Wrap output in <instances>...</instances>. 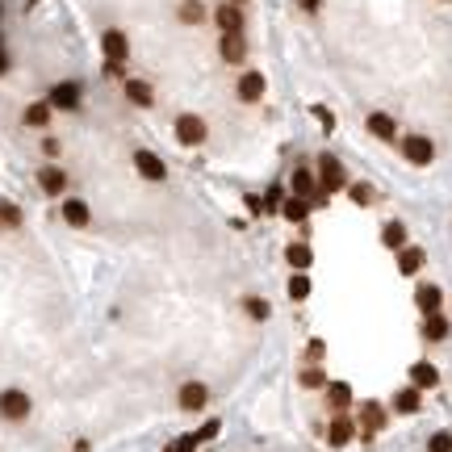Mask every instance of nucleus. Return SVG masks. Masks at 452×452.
<instances>
[{"mask_svg": "<svg viewBox=\"0 0 452 452\" xmlns=\"http://www.w3.org/2000/svg\"><path fill=\"white\" fill-rule=\"evenodd\" d=\"M38 184H42L46 197H63L67 193V168H54V163L38 168Z\"/></svg>", "mask_w": 452, "mask_h": 452, "instance_id": "obj_10", "label": "nucleus"}, {"mask_svg": "<svg viewBox=\"0 0 452 452\" xmlns=\"http://www.w3.org/2000/svg\"><path fill=\"white\" fill-rule=\"evenodd\" d=\"M21 122H25L29 130H34V126L42 130V126L50 122V105H46V101H38V105H25V113H21Z\"/></svg>", "mask_w": 452, "mask_h": 452, "instance_id": "obj_26", "label": "nucleus"}, {"mask_svg": "<svg viewBox=\"0 0 452 452\" xmlns=\"http://www.w3.org/2000/svg\"><path fill=\"white\" fill-rule=\"evenodd\" d=\"M126 101H134L138 109H151V105H155V88H151L147 80H134V75H130V80H126Z\"/></svg>", "mask_w": 452, "mask_h": 452, "instance_id": "obj_17", "label": "nucleus"}, {"mask_svg": "<svg viewBox=\"0 0 452 452\" xmlns=\"http://www.w3.org/2000/svg\"><path fill=\"white\" fill-rule=\"evenodd\" d=\"M25 4H29V8H34V4H38V0H25Z\"/></svg>", "mask_w": 452, "mask_h": 452, "instance_id": "obj_44", "label": "nucleus"}, {"mask_svg": "<svg viewBox=\"0 0 452 452\" xmlns=\"http://www.w3.org/2000/svg\"><path fill=\"white\" fill-rule=\"evenodd\" d=\"M289 298H293V302H306V298H310V277H306V272H293V277H289Z\"/></svg>", "mask_w": 452, "mask_h": 452, "instance_id": "obj_34", "label": "nucleus"}, {"mask_svg": "<svg viewBox=\"0 0 452 452\" xmlns=\"http://www.w3.org/2000/svg\"><path fill=\"white\" fill-rule=\"evenodd\" d=\"M415 306H419L423 314H440V306H444V289H440V285H432V281H428V285H419V289H415Z\"/></svg>", "mask_w": 452, "mask_h": 452, "instance_id": "obj_13", "label": "nucleus"}, {"mask_svg": "<svg viewBox=\"0 0 452 452\" xmlns=\"http://www.w3.org/2000/svg\"><path fill=\"white\" fill-rule=\"evenodd\" d=\"M285 260H289V268H298V272H306V268L314 264V251H310L306 243H289V247H285Z\"/></svg>", "mask_w": 452, "mask_h": 452, "instance_id": "obj_23", "label": "nucleus"}, {"mask_svg": "<svg viewBox=\"0 0 452 452\" xmlns=\"http://www.w3.org/2000/svg\"><path fill=\"white\" fill-rule=\"evenodd\" d=\"M17 226H21V210L0 197V231H17Z\"/></svg>", "mask_w": 452, "mask_h": 452, "instance_id": "obj_33", "label": "nucleus"}, {"mask_svg": "<svg viewBox=\"0 0 452 452\" xmlns=\"http://www.w3.org/2000/svg\"><path fill=\"white\" fill-rule=\"evenodd\" d=\"M352 436H356V423H352V419H344V415H335V419H331V428H327V444H331V449H344Z\"/></svg>", "mask_w": 452, "mask_h": 452, "instance_id": "obj_21", "label": "nucleus"}, {"mask_svg": "<svg viewBox=\"0 0 452 452\" xmlns=\"http://www.w3.org/2000/svg\"><path fill=\"white\" fill-rule=\"evenodd\" d=\"M423 264H428V251H423V247H411V243H407V247L398 251V272H402V277L423 272Z\"/></svg>", "mask_w": 452, "mask_h": 452, "instance_id": "obj_15", "label": "nucleus"}, {"mask_svg": "<svg viewBox=\"0 0 452 452\" xmlns=\"http://www.w3.org/2000/svg\"><path fill=\"white\" fill-rule=\"evenodd\" d=\"M298 381H302V390H323V386H327V373H323L319 365H306Z\"/></svg>", "mask_w": 452, "mask_h": 452, "instance_id": "obj_32", "label": "nucleus"}, {"mask_svg": "<svg viewBox=\"0 0 452 452\" xmlns=\"http://www.w3.org/2000/svg\"><path fill=\"white\" fill-rule=\"evenodd\" d=\"M218 432H222V423H218V419H210V423H201V428H197V440L205 444V440H214Z\"/></svg>", "mask_w": 452, "mask_h": 452, "instance_id": "obj_39", "label": "nucleus"}, {"mask_svg": "<svg viewBox=\"0 0 452 452\" xmlns=\"http://www.w3.org/2000/svg\"><path fill=\"white\" fill-rule=\"evenodd\" d=\"M176 407H180V411H189V415L205 411V407H210V386H205V381H184V386H180V394H176Z\"/></svg>", "mask_w": 452, "mask_h": 452, "instance_id": "obj_5", "label": "nucleus"}, {"mask_svg": "<svg viewBox=\"0 0 452 452\" xmlns=\"http://www.w3.org/2000/svg\"><path fill=\"white\" fill-rule=\"evenodd\" d=\"M394 411H398V415H419V411H423V390H419V386L398 390V394H394Z\"/></svg>", "mask_w": 452, "mask_h": 452, "instance_id": "obj_16", "label": "nucleus"}, {"mask_svg": "<svg viewBox=\"0 0 452 452\" xmlns=\"http://www.w3.org/2000/svg\"><path fill=\"white\" fill-rule=\"evenodd\" d=\"M327 402H331L335 415H344V411L352 407V386H348V381H331V386H327Z\"/></svg>", "mask_w": 452, "mask_h": 452, "instance_id": "obj_22", "label": "nucleus"}, {"mask_svg": "<svg viewBox=\"0 0 452 452\" xmlns=\"http://www.w3.org/2000/svg\"><path fill=\"white\" fill-rule=\"evenodd\" d=\"M260 201H264V210H268V214H281V201H285V197H281V189L272 184V189H268V193H264Z\"/></svg>", "mask_w": 452, "mask_h": 452, "instance_id": "obj_38", "label": "nucleus"}, {"mask_svg": "<svg viewBox=\"0 0 452 452\" xmlns=\"http://www.w3.org/2000/svg\"><path fill=\"white\" fill-rule=\"evenodd\" d=\"M293 193L310 201V193H314V176H310V168H293Z\"/></svg>", "mask_w": 452, "mask_h": 452, "instance_id": "obj_29", "label": "nucleus"}, {"mask_svg": "<svg viewBox=\"0 0 452 452\" xmlns=\"http://www.w3.org/2000/svg\"><path fill=\"white\" fill-rule=\"evenodd\" d=\"M201 449V440H197V432H189V436H180L176 444H168L163 452H197Z\"/></svg>", "mask_w": 452, "mask_h": 452, "instance_id": "obj_36", "label": "nucleus"}, {"mask_svg": "<svg viewBox=\"0 0 452 452\" xmlns=\"http://www.w3.org/2000/svg\"><path fill=\"white\" fill-rule=\"evenodd\" d=\"M444 335H449V319H444V314H428V319H423V340L440 344Z\"/></svg>", "mask_w": 452, "mask_h": 452, "instance_id": "obj_28", "label": "nucleus"}, {"mask_svg": "<svg viewBox=\"0 0 452 452\" xmlns=\"http://www.w3.org/2000/svg\"><path fill=\"white\" fill-rule=\"evenodd\" d=\"M134 172H138L143 180H155V184H159V180H168V163H163L155 151H147V147H138V151H134Z\"/></svg>", "mask_w": 452, "mask_h": 452, "instance_id": "obj_7", "label": "nucleus"}, {"mask_svg": "<svg viewBox=\"0 0 452 452\" xmlns=\"http://www.w3.org/2000/svg\"><path fill=\"white\" fill-rule=\"evenodd\" d=\"M172 130H176V143H180V147H201V143L210 138V126H205L201 113H180Z\"/></svg>", "mask_w": 452, "mask_h": 452, "instance_id": "obj_1", "label": "nucleus"}, {"mask_svg": "<svg viewBox=\"0 0 452 452\" xmlns=\"http://www.w3.org/2000/svg\"><path fill=\"white\" fill-rule=\"evenodd\" d=\"M0 50H4V46H0Z\"/></svg>", "mask_w": 452, "mask_h": 452, "instance_id": "obj_46", "label": "nucleus"}, {"mask_svg": "<svg viewBox=\"0 0 452 452\" xmlns=\"http://www.w3.org/2000/svg\"><path fill=\"white\" fill-rule=\"evenodd\" d=\"M381 243L390 247V251H402L407 247V226L394 218V222H386V231H381Z\"/></svg>", "mask_w": 452, "mask_h": 452, "instance_id": "obj_24", "label": "nucleus"}, {"mask_svg": "<svg viewBox=\"0 0 452 452\" xmlns=\"http://www.w3.org/2000/svg\"><path fill=\"white\" fill-rule=\"evenodd\" d=\"M243 310H247V319H256V323H268V314H272V306H268L264 298H243Z\"/></svg>", "mask_w": 452, "mask_h": 452, "instance_id": "obj_31", "label": "nucleus"}, {"mask_svg": "<svg viewBox=\"0 0 452 452\" xmlns=\"http://www.w3.org/2000/svg\"><path fill=\"white\" fill-rule=\"evenodd\" d=\"M298 4H302L306 13H319V8H323V0H298Z\"/></svg>", "mask_w": 452, "mask_h": 452, "instance_id": "obj_42", "label": "nucleus"}, {"mask_svg": "<svg viewBox=\"0 0 452 452\" xmlns=\"http://www.w3.org/2000/svg\"><path fill=\"white\" fill-rule=\"evenodd\" d=\"M264 92H268V80H264V71H243V75H239V84H235V96H239L243 105H256V101H264Z\"/></svg>", "mask_w": 452, "mask_h": 452, "instance_id": "obj_6", "label": "nucleus"}, {"mask_svg": "<svg viewBox=\"0 0 452 452\" xmlns=\"http://www.w3.org/2000/svg\"><path fill=\"white\" fill-rule=\"evenodd\" d=\"M243 201H247V210H251V214H264V201H260V197H256V193H247V197H243Z\"/></svg>", "mask_w": 452, "mask_h": 452, "instance_id": "obj_40", "label": "nucleus"}, {"mask_svg": "<svg viewBox=\"0 0 452 452\" xmlns=\"http://www.w3.org/2000/svg\"><path fill=\"white\" fill-rule=\"evenodd\" d=\"M101 50H105V59H109V63H126V54H130V38H126V29H105V34H101Z\"/></svg>", "mask_w": 452, "mask_h": 452, "instance_id": "obj_9", "label": "nucleus"}, {"mask_svg": "<svg viewBox=\"0 0 452 452\" xmlns=\"http://www.w3.org/2000/svg\"><path fill=\"white\" fill-rule=\"evenodd\" d=\"M176 17H180L184 25H201V21H205V4H201V0H180Z\"/></svg>", "mask_w": 452, "mask_h": 452, "instance_id": "obj_25", "label": "nucleus"}, {"mask_svg": "<svg viewBox=\"0 0 452 452\" xmlns=\"http://www.w3.org/2000/svg\"><path fill=\"white\" fill-rule=\"evenodd\" d=\"M281 214H285L289 222H306V218H310V201H306V197H289V201H281Z\"/></svg>", "mask_w": 452, "mask_h": 452, "instance_id": "obj_27", "label": "nucleus"}, {"mask_svg": "<svg viewBox=\"0 0 452 452\" xmlns=\"http://www.w3.org/2000/svg\"><path fill=\"white\" fill-rule=\"evenodd\" d=\"M428 452H452V432H436L428 440Z\"/></svg>", "mask_w": 452, "mask_h": 452, "instance_id": "obj_37", "label": "nucleus"}, {"mask_svg": "<svg viewBox=\"0 0 452 452\" xmlns=\"http://www.w3.org/2000/svg\"><path fill=\"white\" fill-rule=\"evenodd\" d=\"M402 155H407L415 168H428V163H436V143H432L428 134H407V138H402Z\"/></svg>", "mask_w": 452, "mask_h": 452, "instance_id": "obj_4", "label": "nucleus"}, {"mask_svg": "<svg viewBox=\"0 0 452 452\" xmlns=\"http://www.w3.org/2000/svg\"><path fill=\"white\" fill-rule=\"evenodd\" d=\"M218 50H222V59H226L231 67H239V63L247 59V42H243V34H222Z\"/></svg>", "mask_w": 452, "mask_h": 452, "instance_id": "obj_14", "label": "nucleus"}, {"mask_svg": "<svg viewBox=\"0 0 452 452\" xmlns=\"http://www.w3.org/2000/svg\"><path fill=\"white\" fill-rule=\"evenodd\" d=\"M381 428H386V407H381V402H365V407H360V432H365V444H369Z\"/></svg>", "mask_w": 452, "mask_h": 452, "instance_id": "obj_12", "label": "nucleus"}, {"mask_svg": "<svg viewBox=\"0 0 452 452\" xmlns=\"http://www.w3.org/2000/svg\"><path fill=\"white\" fill-rule=\"evenodd\" d=\"M365 130H369L373 138H386V143H390V138L398 134V122H394L390 113H369V117H365Z\"/></svg>", "mask_w": 452, "mask_h": 452, "instance_id": "obj_18", "label": "nucleus"}, {"mask_svg": "<svg viewBox=\"0 0 452 452\" xmlns=\"http://www.w3.org/2000/svg\"><path fill=\"white\" fill-rule=\"evenodd\" d=\"M348 197H352V205H360V210H365V205H373V197H377V193H373V184L356 180V184H348Z\"/></svg>", "mask_w": 452, "mask_h": 452, "instance_id": "obj_30", "label": "nucleus"}, {"mask_svg": "<svg viewBox=\"0 0 452 452\" xmlns=\"http://www.w3.org/2000/svg\"><path fill=\"white\" fill-rule=\"evenodd\" d=\"M4 71H8V54L0 50V75H4Z\"/></svg>", "mask_w": 452, "mask_h": 452, "instance_id": "obj_43", "label": "nucleus"}, {"mask_svg": "<svg viewBox=\"0 0 452 452\" xmlns=\"http://www.w3.org/2000/svg\"><path fill=\"white\" fill-rule=\"evenodd\" d=\"M214 21H218V29H222V34H243V4H235V0L218 4Z\"/></svg>", "mask_w": 452, "mask_h": 452, "instance_id": "obj_11", "label": "nucleus"}, {"mask_svg": "<svg viewBox=\"0 0 452 452\" xmlns=\"http://www.w3.org/2000/svg\"><path fill=\"white\" fill-rule=\"evenodd\" d=\"M80 96H84V88H80L75 80H63V84H54V88H50L46 105H50V109H67V113H71V109H80Z\"/></svg>", "mask_w": 452, "mask_h": 452, "instance_id": "obj_8", "label": "nucleus"}, {"mask_svg": "<svg viewBox=\"0 0 452 452\" xmlns=\"http://www.w3.org/2000/svg\"><path fill=\"white\" fill-rule=\"evenodd\" d=\"M340 189H348V172H344V163L335 159V155H319V193H340Z\"/></svg>", "mask_w": 452, "mask_h": 452, "instance_id": "obj_2", "label": "nucleus"}, {"mask_svg": "<svg viewBox=\"0 0 452 452\" xmlns=\"http://www.w3.org/2000/svg\"><path fill=\"white\" fill-rule=\"evenodd\" d=\"M235 4H247V0H235Z\"/></svg>", "mask_w": 452, "mask_h": 452, "instance_id": "obj_45", "label": "nucleus"}, {"mask_svg": "<svg viewBox=\"0 0 452 452\" xmlns=\"http://www.w3.org/2000/svg\"><path fill=\"white\" fill-rule=\"evenodd\" d=\"M29 411H34V402H29V394H25V390H0V419H8V423H25V419H29Z\"/></svg>", "mask_w": 452, "mask_h": 452, "instance_id": "obj_3", "label": "nucleus"}, {"mask_svg": "<svg viewBox=\"0 0 452 452\" xmlns=\"http://www.w3.org/2000/svg\"><path fill=\"white\" fill-rule=\"evenodd\" d=\"M42 151L46 155H59V138H42Z\"/></svg>", "mask_w": 452, "mask_h": 452, "instance_id": "obj_41", "label": "nucleus"}, {"mask_svg": "<svg viewBox=\"0 0 452 452\" xmlns=\"http://www.w3.org/2000/svg\"><path fill=\"white\" fill-rule=\"evenodd\" d=\"M310 113H314V122H319V126H323V130H327V134H331V130H335V113H331V109H327V105H310Z\"/></svg>", "mask_w": 452, "mask_h": 452, "instance_id": "obj_35", "label": "nucleus"}, {"mask_svg": "<svg viewBox=\"0 0 452 452\" xmlns=\"http://www.w3.org/2000/svg\"><path fill=\"white\" fill-rule=\"evenodd\" d=\"M411 381H415L419 390H436V386H440V369H436L432 360H415V365H411Z\"/></svg>", "mask_w": 452, "mask_h": 452, "instance_id": "obj_20", "label": "nucleus"}, {"mask_svg": "<svg viewBox=\"0 0 452 452\" xmlns=\"http://www.w3.org/2000/svg\"><path fill=\"white\" fill-rule=\"evenodd\" d=\"M63 222H67V226H88V222H92V210H88V201H80V197H67V201H63Z\"/></svg>", "mask_w": 452, "mask_h": 452, "instance_id": "obj_19", "label": "nucleus"}]
</instances>
